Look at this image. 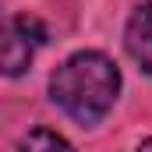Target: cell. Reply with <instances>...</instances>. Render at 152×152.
<instances>
[{
	"mask_svg": "<svg viewBox=\"0 0 152 152\" xmlns=\"http://www.w3.org/2000/svg\"><path fill=\"white\" fill-rule=\"evenodd\" d=\"M124 78L103 50H78L50 75V103L78 127H99L120 99Z\"/></svg>",
	"mask_w": 152,
	"mask_h": 152,
	"instance_id": "6da1fadb",
	"label": "cell"
},
{
	"mask_svg": "<svg viewBox=\"0 0 152 152\" xmlns=\"http://www.w3.org/2000/svg\"><path fill=\"white\" fill-rule=\"evenodd\" d=\"M42 42H46L42 21L32 18V14H14L7 21V32H4V75L7 78L25 75Z\"/></svg>",
	"mask_w": 152,
	"mask_h": 152,
	"instance_id": "7a4b0ae2",
	"label": "cell"
},
{
	"mask_svg": "<svg viewBox=\"0 0 152 152\" xmlns=\"http://www.w3.org/2000/svg\"><path fill=\"white\" fill-rule=\"evenodd\" d=\"M124 50L138 64V71L152 78V0H142L131 7L127 25H124Z\"/></svg>",
	"mask_w": 152,
	"mask_h": 152,
	"instance_id": "3957f363",
	"label": "cell"
},
{
	"mask_svg": "<svg viewBox=\"0 0 152 152\" xmlns=\"http://www.w3.org/2000/svg\"><path fill=\"white\" fill-rule=\"evenodd\" d=\"M18 152H75V145L53 127H28L18 142Z\"/></svg>",
	"mask_w": 152,
	"mask_h": 152,
	"instance_id": "277c9868",
	"label": "cell"
},
{
	"mask_svg": "<svg viewBox=\"0 0 152 152\" xmlns=\"http://www.w3.org/2000/svg\"><path fill=\"white\" fill-rule=\"evenodd\" d=\"M134 152H152V138H142V142H138V149Z\"/></svg>",
	"mask_w": 152,
	"mask_h": 152,
	"instance_id": "5b68a950",
	"label": "cell"
}]
</instances>
